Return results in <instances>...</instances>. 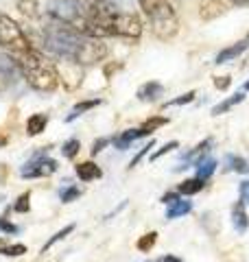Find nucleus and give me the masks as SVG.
Instances as JSON below:
<instances>
[{
  "label": "nucleus",
  "instance_id": "obj_1",
  "mask_svg": "<svg viewBox=\"0 0 249 262\" xmlns=\"http://www.w3.org/2000/svg\"><path fill=\"white\" fill-rule=\"evenodd\" d=\"M33 27H35L37 33V39L33 44L59 61L77 63L83 68V66H94L103 61L110 53V48H107V44H103V39L83 35L70 22L57 18L53 13H46L44 9H42V18L33 22Z\"/></svg>",
  "mask_w": 249,
  "mask_h": 262
},
{
  "label": "nucleus",
  "instance_id": "obj_2",
  "mask_svg": "<svg viewBox=\"0 0 249 262\" xmlns=\"http://www.w3.org/2000/svg\"><path fill=\"white\" fill-rule=\"evenodd\" d=\"M88 27L90 37H120L129 42H138L142 35V20L136 11L125 7L105 3V0H90L88 3Z\"/></svg>",
  "mask_w": 249,
  "mask_h": 262
},
{
  "label": "nucleus",
  "instance_id": "obj_3",
  "mask_svg": "<svg viewBox=\"0 0 249 262\" xmlns=\"http://www.w3.org/2000/svg\"><path fill=\"white\" fill-rule=\"evenodd\" d=\"M22 79L35 90V92H55L61 83L59 70H57L55 61L42 51L39 46H33L27 55H22L20 59H15Z\"/></svg>",
  "mask_w": 249,
  "mask_h": 262
},
{
  "label": "nucleus",
  "instance_id": "obj_4",
  "mask_svg": "<svg viewBox=\"0 0 249 262\" xmlns=\"http://www.w3.org/2000/svg\"><path fill=\"white\" fill-rule=\"evenodd\" d=\"M138 5L157 39L169 42L179 33V18L171 0H138Z\"/></svg>",
  "mask_w": 249,
  "mask_h": 262
},
{
  "label": "nucleus",
  "instance_id": "obj_5",
  "mask_svg": "<svg viewBox=\"0 0 249 262\" xmlns=\"http://www.w3.org/2000/svg\"><path fill=\"white\" fill-rule=\"evenodd\" d=\"M35 46L29 39L27 31H24L11 15L0 11V51L11 55V59H20L22 55H27L31 48Z\"/></svg>",
  "mask_w": 249,
  "mask_h": 262
},
{
  "label": "nucleus",
  "instance_id": "obj_6",
  "mask_svg": "<svg viewBox=\"0 0 249 262\" xmlns=\"http://www.w3.org/2000/svg\"><path fill=\"white\" fill-rule=\"evenodd\" d=\"M59 168L57 166V162L48 155L46 149H39L31 155L20 166V177L22 179H39V177H51L55 170Z\"/></svg>",
  "mask_w": 249,
  "mask_h": 262
},
{
  "label": "nucleus",
  "instance_id": "obj_7",
  "mask_svg": "<svg viewBox=\"0 0 249 262\" xmlns=\"http://www.w3.org/2000/svg\"><path fill=\"white\" fill-rule=\"evenodd\" d=\"M232 7H234L232 0H199V18L205 22L217 20L223 13H227Z\"/></svg>",
  "mask_w": 249,
  "mask_h": 262
},
{
  "label": "nucleus",
  "instance_id": "obj_8",
  "mask_svg": "<svg viewBox=\"0 0 249 262\" xmlns=\"http://www.w3.org/2000/svg\"><path fill=\"white\" fill-rule=\"evenodd\" d=\"M147 136H151V131L144 129V127L127 129V131H122V134L114 136L112 138V144H114V149H118V151H127L136 140H140V138H147Z\"/></svg>",
  "mask_w": 249,
  "mask_h": 262
},
{
  "label": "nucleus",
  "instance_id": "obj_9",
  "mask_svg": "<svg viewBox=\"0 0 249 262\" xmlns=\"http://www.w3.org/2000/svg\"><path fill=\"white\" fill-rule=\"evenodd\" d=\"M247 48H249V33H247L243 39H238V42H234L232 46H227V48H223V51H219V55L214 57V63L221 66V63L234 61V59H238V57L247 51Z\"/></svg>",
  "mask_w": 249,
  "mask_h": 262
},
{
  "label": "nucleus",
  "instance_id": "obj_10",
  "mask_svg": "<svg viewBox=\"0 0 249 262\" xmlns=\"http://www.w3.org/2000/svg\"><path fill=\"white\" fill-rule=\"evenodd\" d=\"M212 151V138H205L203 142H199L193 151H188V153H184L181 155V162L186 164L184 168H188V166H199L205 158H208V153ZM181 168V170H184Z\"/></svg>",
  "mask_w": 249,
  "mask_h": 262
},
{
  "label": "nucleus",
  "instance_id": "obj_11",
  "mask_svg": "<svg viewBox=\"0 0 249 262\" xmlns=\"http://www.w3.org/2000/svg\"><path fill=\"white\" fill-rule=\"evenodd\" d=\"M230 216H232V227L236 229L238 234H245L249 229V216H247V203L240 199L236 201L230 210Z\"/></svg>",
  "mask_w": 249,
  "mask_h": 262
},
{
  "label": "nucleus",
  "instance_id": "obj_12",
  "mask_svg": "<svg viewBox=\"0 0 249 262\" xmlns=\"http://www.w3.org/2000/svg\"><path fill=\"white\" fill-rule=\"evenodd\" d=\"M136 96H138V101H142V103H155L164 96V85L160 81H147V83L138 88Z\"/></svg>",
  "mask_w": 249,
  "mask_h": 262
},
{
  "label": "nucleus",
  "instance_id": "obj_13",
  "mask_svg": "<svg viewBox=\"0 0 249 262\" xmlns=\"http://www.w3.org/2000/svg\"><path fill=\"white\" fill-rule=\"evenodd\" d=\"M74 173H77V177L81 179V182H94V179H101V177H103L101 166H98V164H94V162H90V160L77 164Z\"/></svg>",
  "mask_w": 249,
  "mask_h": 262
},
{
  "label": "nucleus",
  "instance_id": "obj_14",
  "mask_svg": "<svg viewBox=\"0 0 249 262\" xmlns=\"http://www.w3.org/2000/svg\"><path fill=\"white\" fill-rule=\"evenodd\" d=\"M245 101V92H236V94H232L227 98H223L221 103H217L212 107V116H223V114H227L230 110H234L236 105H240Z\"/></svg>",
  "mask_w": 249,
  "mask_h": 262
},
{
  "label": "nucleus",
  "instance_id": "obj_15",
  "mask_svg": "<svg viewBox=\"0 0 249 262\" xmlns=\"http://www.w3.org/2000/svg\"><path fill=\"white\" fill-rule=\"evenodd\" d=\"M98 105H103V98H88V101H79L74 107L70 110V114L66 116V122H72V120H77L79 116H83L86 112H90V110H94V107H98Z\"/></svg>",
  "mask_w": 249,
  "mask_h": 262
},
{
  "label": "nucleus",
  "instance_id": "obj_16",
  "mask_svg": "<svg viewBox=\"0 0 249 262\" xmlns=\"http://www.w3.org/2000/svg\"><path fill=\"white\" fill-rule=\"evenodd\" d=\"M193 212V201L188 199H177L175 203H171L169 208H166V221H175L179 216H186Z\"/></svg>",
  "mask_w": 249,
  "mask_h": 262
},
{
  "label": "nucleus",
  "instance_id": "obj_17",
  "mask_svg": "<svg viewBox=\"0 0 249 262\" xmlns=\"http://www.w3.org/2000/svg\"><path fill=\"white\" fill-rule=\"evenodd\" d=\"M205 188V182L199 177H190V179H184L181 184H177V192L181 196H193V194H199Z\"/></svg>",
  "mask_w": 249,
  "mask_h": 262
},
{
  "label": "nucleus",
  "instance_id": "obj_18",
  "mask_svg": "<svg viewBox=\"0 0 249 262\" xmlns=\"http://www.w3.org/2000/svg\"><path fill=\"white\" fill-rule=\"evenodd\" d=\"M48 125V114H33L27 120V136H39Z\"/></svg>",
  "mask_w": 249,
  "mask_h": 262
},
{
  "label": "nucleus",
  "instance_id": "obj_19",
  "mask_svg": "<svg viewBox=\"0 0 249 262\" xmlns=\"http://www.w3.org/2000/svg\"><path fill=\"white\" fill-rule=\"evenodd\" d=\"M225 164H227L230 170H234V173H238V175H247L249 173V162L243 158V155L230 153L227 158H225Z\"/></svg>",
  "mask_w": 249,
  "mask_h": 262
},
{
  "label": "nucleus",
  "instance_id": "obj_20",
  "mask_svg": "<svg viewBox=\"0 0 249 262\" xmlns=\"http://www.w3.org/2000/svg\"><path fill=\"white\" fill-rule=\"evenodd\" d=\"M217 166H219V162L208 155V158H205L201 164H199V166H195V168H197V175H195V177H199V179H203V182H208V179L214 175Z\"/></svg>",
  "mask_w": 249,
  "mask_h": 262
},
{
  "label": "nucleus",
  "instance_id": "obj_21",
  "mask_svg": "<svg viewBox=\"0 0 249 262\" xmlns=\"http://www.w3.org/2000/svg\"><path fill=\"white\" fill-rule=\"evenodd\" d=\"M81 192H83V190H81L77 184L66 182V186L59 188V199H61V203H70V201H74V199H79Z\"/></svg>",
  "mask_w": 249,
  "mask_h": 262
},
{
  "label": "nucleus",
  "instance_id": "obj_22",
  "mask_svg": "<svg viewBox=\"0 0 249 262\" xmlns=\"http://www.w3.org/2000/svg\"><path fill=\"white\" fill-rule=\"evenodd\" d=\"M74 232V223H70V225H66L64 229H59V232H57V234H53L51 236V238H48L46 243H44V247H42V253H46L48 249H51L53 247V245H57V243H59V241H64L66 238V236H70Z\"/></svg>",
  "mask_w": 249,
  "mask_h": 262
},
{
  "label": "nucleus",
  "instance_id": "obj_23",
  "mask_svg": "<svg viewBox=\"0 0 249 262\" xmlns=\"http://www.w3.org/2000/svg\"><path fill=\"white\" fill-rule=\"evenodd\" d=\"M81 151V142L79 138H70V140H66L64 146H61V155L66 160H74L77 158V153Z\"/></svg>",
  "mask_w": 249,
  "mask_h": 262
},
{
  "label": "nucleus",
  "instance_id": "obj_24",
  "mask_svg": "<svg viewBox=\"0 0 249 262\" xmlns=\"http://www.w3.org/2000/svg\"><path fill=\"white\" fill-rule=\"evenodd\" d=\"M195 96H197V92H195V90H188L186 94H179L177 98H171L169 103H164V107H181V105H188V103H193V101H195Z\"/></svg>",
  "mask_w": 249,
  "mask_h": 262
},
{
  "label": "nucleus",
  "instance_id": "obj_25",
  "mask_svg": "<svg viewBox=\"0 0 249 262\" xmlns=\"http://www.w3.org/2000/svg\"><path fill=\"white\" fill-rule=\"evenodd\" d=\"M155 243H157V232H149V234H144V236H140L136 247H138L140 251L147 253V251H151V249L155 247Z\"/></svg>",
  "mask_w": 249,
  "mask_h": 262
},
{
  "label": "nucleus",
  "instance_id": "obj_26",
  "mask_svg": "<svg viewBox=\"0 0 249 262\" xmlns=\"http://www.w3.org/2000/svg\"><path fill=\"white\" fill-rule=\"evenodd\" d=\"M0 253H3V256H11V258H18V256H24V253H27V245H22V243H13V245H3V247H0Z\"/></svg>",
  "mask_w": 249,
  "mask_h": 262
},
{
  "label": "nucleus",
  "instance_id": "obj_27",
  "mask_svg": "<svg viewBox=\"0 0 249 262\" xmlns=\"http://www.w3.org/2000/svg\"><path fill=\"white\" fill-rule=\"evenodd\" d=\"M31 210V192H22L18 196V201L13 203V212H18V214H27Z\"/></svg>",
  "mask_w": 249,
  "mask_h": 262
},
{
  "label": "nucleus",
  "instance_id": "obj_28",
  "mask_svg": "<svg viewBox=\"0 0 249 262\" xmlns=\"http://www.w3.org/2000/svg\"><path fill=\"white\" fill-rule=\"evenodd\" d=\"M177 146H179V142H177V140H171V142L162 144V146H160V149H157L155 153H151V158H149V162H157L160 158H164L166 153H171L173 149H177Z\"/></svg>",
  "mask_w": 249,
  "mask_h": 262
},
{
  "label": "nucleus",
  "instance_id": "obj_29",
  "mask_svg": "<svg viewBox=\"0 0 249 262\" xmlns=\"http://www.w3.org/2000/svg\"><path fill=\"white\" fill-rule=\"evenodd\" d=\"M153 146H155V140H153V138H151V142H147V144L142 146V149H140V151H138V153L134 155V158H131V162H129V166H127V168H129V170H131V168H136V166H138V164H140V160H142V158H144V155H147L149 151H151V149H153Z\"/></svg>",
  "mask_w": 249,
  "mask_h": 262
},
{
  "label": "nucleus",
  "instance_id": "obj_30",
  "mask_svg": "<svg viewBox=\"0 0 249 262\" xmlns=\"http://www.w3.org/2000/svg\"><path fill=\"white\" fill-rule=\"evenodd\" d=\"M166 122H169V118H164V116H153V118H147L144 122H142V127L144 129H149L153 134L155 129H160V127H164Z\"/></svg>",
  "mask_w": 249,
  "mask_h": 262
},
{
  "label": "nucleus",
  "instance_id": "obj_31",
  "mask_svg": "<svg viewBox=\"0 0 249 262\" xmlns=\"http://www.w3.org/2000/svg\"><path fill=\"white\" fill-rule=\"evenodd\" d=\"M0 232H5V234H18L20 227L13 225L11 221L7 219V214H3V216H0Z\"/></svg>",
  "mask_w": 249,
  "mask_h": 262
},
{
  "label": "nucleus",
  "instance_id": "obj_32",
  "mask_svg": "<svg viewBox=\"0 0 249 262\" xmlns=\"http://www.w3.org/2000/svg\"><path fill=\"white\" fill-rule=\"evenodd\" d=\"M230 83H232V79H230V77H214V88L221 90V92H223V90H227Z\"/></svg>",
  "mask_w": 249,
  "mask_h": 262
},
{
  "label": "nucleus",
  "instance_id": "obj_33",
  "mask_svg": "<svg viewBox=\"0 0 249 262\" xmlns=\"http://www.w3.org/2000/svg\"><path fill=\"white\" fill-rule=\"evenodd\" d=\"M238 192H240V199H243V201L247 203V206H249V179H245V182H240Z\"/></svg>",
  "mask_w": 249,
  "mask_h": 262
},
{
  "label": "nucleus",
  "instance_id": "obj_34",
  "mask_svg": "<svg viewBox=\"0 0 249 262\" xmlns=\"http://www.w3.org/2000/svg\"><path fill=\"white\" fill-rule=\"evenodd\" d=\"M107 144H110V138H101V140H96V142L92 144V155H98Z\"/></svg>",
  "mask_w": 249,
  "mask_h": 262
},
{
  "label": "nucleus",
  "instance_id": "obj_35",
  "mask_svg": "<svg viewBox=\"0 0 249 262\" xmlns=\"http://www.w3.org/2000/svg\"><path fill=\"white\" fill-rule=\"evenodd\" d=\"M177 199H181V194H179L177 190H173V192H166V194L162 196V203H166V206H171V203H175Z\"/></svg>",
  "mask_w": 249,
  "mask_h": 262
},
{
  "label": "nucleus",
  "instance_id": "obj_36",
  "mask_svg": "<svg viewBox=\"0 0 249 262\" xmlns=\"http://www.w3.org/2000/svg\"><path fill=\"white\" fill-rule=\"evenodd\" d=\"M105 3H112V5H118V7H125V9H127V5H131L134 0H105Z\"/></svg>",
  "mask_w": 249,
  "mask_h": 262
},
{
  "label": "nucleus",
  "instance_id": "obj_37",
  "mask_svg": "<svg viewBox=\"0 0 249 262\" xmlns=\"http://www.w3.org/2000/svg\"><path fill=\"white\" fill-rule=\"evenodd\" d=\"M162 262H184V260L177 258V256H173V253H166V256L162 258Z\"/></svg>",
  "mask_w": 249,
  "mask_h": 262
},
{
  "label": "nucleus",
  "instance_id": "obj_38",
  "mask_svg": "<svg viewBox=\"0 0 249 262\" xmlns=\"http://www.w3.org/2000/svg\"><path fill=\"white\" fill-rule=\"evenodd\" d=\"M234 7H249V0H232Z\"/></svg>",
  "mask_w": 249,
  "mask_h": 262
},
{
  "label": "nucleus",
  "instance_id": "obj_39",
  "mask_svg": "<svg viewBox=\"0 0 249 262\" xmlns=\"http://www.w3.org/2000/svg\"><path fill=\"white\" fill-rule=\"evenodd\" d=\"M245 90H249V81H247V83H245Z\"/></svg>",
  "mask_w": 249,
  "mask_h": 262
},
{
  "label": "nucleus",
  "instance_id": "obj_40",
  "mask_svg": "<svg viewBox=\"0 0 249 262\" xmlns=\"http://www.w3.org/2000/svg\"><path fill=\"white\" fill-rule=\"evenodd\" d=\"M155 262H162V260H155Z\"/></svg>",
  "mask_w": 249,
  "mask_h": 262
},
{
  "label": "nucleus",
  "instance_id": "obj_41",
  "mask_svg": "<svg viewBox=\"0 0 249 262\" xmlns=\"http://www.w3.org/2000/svg\"><path fill=\"white\" fill-rule=\"evenodd\" d=\"M0 201H3V199H0Z\"/></svg>",
  "mask_w": 249,
  "mask_h": 262
}]
</instances>
